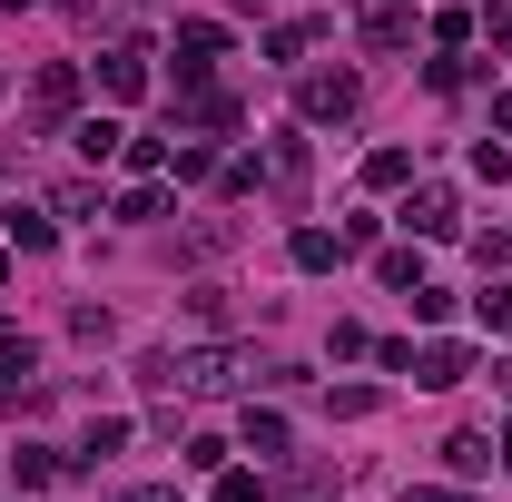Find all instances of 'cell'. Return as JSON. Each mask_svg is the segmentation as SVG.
I'll return each mask as SVG.
<instances>
[{"instance_id":"obj_20","label":"cell","mask_w":512,"mask_h":502,"mask_svg":"<svg viewBox=\"0 0 512 502\" xmlns=\"http://www.w3.org/2000/svg\"><path fill=\"white\" fill-rule=\"evenodd\" d=\"M493 50H512V20H493Z\"/></svg>"},{"instance_id":"obj_12","label":"cell","mask_w":512,"mask_h":502,"mask_svg":"<svg viewBox=\"0 0 512 502\" xmlns=\"http://www.w3.org/2000/svg\"><path fill=\"white\" fill-rule=\"evenodd\" d=\"M365 178H375V188H404V178H414V158H404V148H375V158H365Z\"/></svg>"},{"instance_id":"obj_16","label":"cell","mask_w":512,"mask_h":502,"mask_svg":"<svg viewBox=\"0 0 512 502\" xmlns=\"http://www.w3.org/2000/svg\"><path fill=\"white\" fill-rule=\"evenodd\" d=\"M119 443H128V414H109V424H89V443H79V453L99 463V453H119Z\"/></svg>"},{"instance_id":"obj_17","label":"cell","mask_w":512,"mask_h":502,"mask_svg":"<svg viewBox=\"0 0 512 502\" xmlns=\"http://www.w3.org/2000/svg\"><path fill=\"white\" fill-rule=\"evenodd\" d=\"M483 325H503V335H512V286H493V296H483Z\"/></svg>"},{"instance_id":"obj_18","label":"cell","mask_w":512,"mask_h":502,"mask_svg":"<svg viewBox=\"0 0 512 502\" xmlns=\"http://www.w3.org/2000/svg\"><path fill=\"white\" fill-rule=\"evenodd\" d=\"M404 502H473V493H453V483H414Z\"/></svg>"},{"instance_id":"obj_10","label":"cell","mask_w":512,"mask_h":502,"mask_svg":"<svg viewBox=\"0 0 512 502\" xmlns=\"http://www.w3.org/2000/svg\"><path fill=\"white\" fill-rule=\"evenodd\" d=\"M50 237H60V227H50L40 207H20V217H10V247H20V256H40V247H50Z\"/></svg>"},{"instance_id":"obj_6","label":"cell","mask_w":512,"mask_h":502,"mask_svg":"<svg viewBox=\"0 0 512 502\" xmlns=\"http://www.w3.org/2000/svg\"><path fill=\"white\" fill-rule=\"evenodd\" d=\"M306 168H316V158H306V128H276V148H266V178H276V188H306Z\"/></svg>"},{"instance_id":"obj_2","label":"cell","mask_w":512,"mask_h":502,"mask_svg":"<svg viewBox=\"0 0 512 502\" xmlns=\"http://www.w3.org/2000/svg\"><path fill=\"white\" fill-rule=\"evenodd\" d=\"M404 227H414V237H453V227H463L453 188H414V197H404Z\"/></svg>"},{"instance_id":"obj_3","label":"cell","mask_w":512,"mask_h":502,"mask_svg":"<svg viewBox=\"0 0 512 502\" xmlns=\"http://www.w3.org/2000/svg\"><path fill=\"white\" fill-rule=\"evenodd\" d=\"M355 20H365V40H375V50H404V40H414V0H365Z\"/></svg>"},{"instance_id":"obj_19","label":"cell","mask_w":512,"mask_h":502,"mask_svg":"<svg viewBox=\"0 0 512 502\" xmlns=\"http://www.w3.org/2000/svg\"><path fill=\"white\" fill-rule=\"evenodd\" d=\"M119 502H178V483H148V493H119Z\"/></svg>"},{"instance_id":"obj_13","label":"cell","mask_w":512,"mask_h":502,"mask_svg":"<svg viewBox=\"0 0 512 502\" xmlns=\"http://www.w3.org/2000/svg\"><path fill=\"white\" fill-rule=\"evenodd\" d=\"M217 502H266V483H256V473H237V463H217Z\"/></svg>"},{"instance_id":"obj_9","label":"cell","mask_w":512,"mask_h":502,"mask_svg":"<svg viewBox=\"0 0 512 502\" xmlns=\"http://www.w3.org/2000/svg\"><path fill=\"white\" fill-rule=\"evenodd\" d=\"M119 148H128L119 119H79V158H89V168H99V158H119Z\"/></svg>"},{"instance_id":"obj_11","label":"cell","mask_w":512,"mask_h":502,"mask_svg":"<svg viewBox=\"0 0 512 502\" xmlns=\"http://www.w3.org/2000/svg\"><path fill=\"white\" fill-rule=\"evenodd\" d=\"M444 463H453V473H463V483H473V473L493 463V443H483V434H453V443H444Z\"/></svg>"},{"instance_id":"obj_5","label":"cell","mask_w":512,"mask_h":502,"mask_svg":"<svg viewBox=\"0 0 512 502\" xmlns=\"http://www.w3.org/2000/svg\"><path fill=\"white\" fill-rule=\"evenodd\" d=\"M463 375H473L463 345H424V355H414V384H424V394H444V384H463Z\"/></svg>"},{"instance_id":"obj_21","label":"cell","mask_w":512,"mask_h":502,"mask_svg":"<svg viewBox=\"0 0 512 502\" xmlns=\"http://www.w3.org/2000/svg\"><path fill=\"white\" fill-rule=\"evenodd\" d=\"M0 276H10V256H0Z\"/></svg>"},{"instance_id":"obj_7","label":"cell","mask_w":512,"mask_h":502,"mask_svg":"<svg viewBox=\"0 0 512 502\" xmlns=\"http://www.w3.org/2000/svg\"><path fill=\"white\" fill-rule=\"evenodd\" d=\"M99 89H109V99H138V89H148V50H109V60H99Z\"/></svg>"},{"instance_id":"obj_1","label":"cell","mask_w":512,"mask_h":502,"mask_svg":"<svg viewBox=\"0 0 512 502\" xmlns=\"http://www.w3.org/2000/svg\"><path fill=\"white\" fill-rule=\"evenodd\" d=\"M217 60H227V30H217V20H188V30H178V79L197 89Z\"/></svg>"},{"instance_id":"obj_8","label":"cell","mask_w":512,"mask_h":502,"mask_svg":"<svg viewBox=\"0 0 512 502\" xmlns=\"http://www.w3.org/2000/svg\"><path fill=\"white\" fill-rule=\"evenodd\" d=\"M30 109H40V119H69V109H79V69H40Z\"/></svg>"},{"instance_id":"obj_14","label":"cell","mask_w":512,"mask_h":502,"mask_svg":"<svg viewBox=\"0 0 512 502\" xmlns=\"http://www.w3.org/2000/svg\"><path fill=\"white\" fill-rule=\"evenodd\" d=\"M296 266H306V276H325V266H335V237H325V227H306V237H296Z\"/></svg>"},{"instance_id":"obj_4","label":"cell","mask_w":512,"mask_h":502,"mask_svg":"<svg viewBox=\"0 0 512 502\" xmlns=\"http://www.w3.org/2000/svg\"><path fill=\"white\" fill-rule=\"evenodd\" d=\"M355 99H365V89H355L345 69H316V79H306V119H355Z\"/></svg>"},{"instance_id":"obj_15","label":"cell","mask_w":512,"mask_h":502,"mask_svg":"<svg viewBox=\"0 0 512 502\" xmlns=\"http://www.w3.org/2000/svg\"><path fill=\"white\" fill-rule=\"evenodd\" d=\"M247 443L256 453H286V414H247Z\"/></svg>"}]
</instances>
